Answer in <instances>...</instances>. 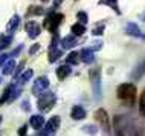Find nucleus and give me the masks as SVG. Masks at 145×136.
<instances>
[{"label":"nucleus","instance_id":"72a5a7b5","mask_svg":"<svg viewBox=\"0 0 145 136\" xmlns=\"http://www.w3.org/2000/svg\"><path fill=\"white\" fill-rule=\"evenodd\" d=\"M61 2H63V0H55V2H54V6H58Z\"/></svg>","mask_w":145,"mask_h":136},{"label":"nucleus","instance_id":"5701e85b","mask_svg":"<svg viewBox=\"0 0 145 136\" xmlns=\"http://www.w3.org/2000/svg\"><path fill=\"white\" fill-rule=\"evenodd\" d=\"M78 58H80V54L78 52H72L67 55V63L69 64H76L78 63Z\"/></svg>","mask_w":145,"mask_h":136},{"label":"nucleus","instance_id":"a878e982","mask_svg":"<svg viewBox=\"0 0 145 136\" xmlns=\"http://www.w3.org/2000/svg\"><path fill=\"white\" fill-rule=\"evenodd\" d=\"M29 11H31L29 14H35V15H40V14H43V8H38V6H32Z\"/></svg>","mask_w":145,"mask_h":136},{"label":"nucleus","instance_id":"cd10ccee","mask_svg":"<svg viewBox=\"0 0 145 136\" xmlns=\"http://www.w3.org/2000/svg\"><path fill=\"white\" fill-rule=\"evenodd\" d=\"M83 130H84V131H90V135L96 133V127H93V126H87V127H84Z\"/></svg>","mask_w":145,"mask_h":136},{"label":"nucleus","instance_id":"2eb2a0df","mask_svg":"<svg viewBox=\"0 0 145 136\" xmlns=\"http://www.w3.org/2000/svg\"><path fill=\"white\" fill-rule=\"evenodd\" d=\"M125 32L131 37H139L140 35V31H139L138 26H136V23H128L127 28H125Z\"/></svg>","mask_w":145,"mask_h":136},{"label":"nucleus","instance_id":"20e7f679","mask_svg":"<svg viewBox=\"0 0 145 136\" xmlns=\"http://www.w3.org/2000/svg\"><path fill=\"white\" fill-rule=\"evenodd\" d=\"M95 119L98 122H99V126L104 129V131H110V118H108L107 112L104 110V109H98L95 112Z\"/></svg>","mask_w":145,"mask_h":136},{"label":"nucleus","instance_id":"c9c22d12","mask_svg":"<svg viewBox=\"0 0 145 136\" xmlns=\"http://www.w3.org/2000/svg\"><path fill=\"white\" fill-rule=\"evenodd\" d=\"M43 2H48V0H43Z\"/></svg>","mask_w":145,"mask_h":136},{"label":"nucleus","instance_id":"9d476101","mask_svg":"<svg viewBox=\"0 0 145 136\" xmlns=\"http://www.w3.org/2000/svg\"><path fill=\"white\" fill-rule=\"evenodd\" d=\"M31 126H32L35 130L43 129V126H44V118H43L41 115H34L32 118H31Z\"/></svg>","mask_w":145,"mask_h":136},{"label":"nucleus","instance_id":"aec40b11","mask_svg":"<svg viewBox=\"0 0 145 136\" xmlns=\"http://www.w3.org/2000/svg\"><path fill=\"white\" fill-rule=\"evenodd\" d=\"M11 40H12V37H11V35H2V37H0V50L8 48L9 43H11Z\"/></svg>","mask_w":145,"mask_h":136},{"label":"nucleus","instance_id":"6e6552de","mask_svg":"<svg viewBox=\"0 0 145 136\" xmlns=\"http://www.w3.org/2000/svg\"><path fill=\"white\" fill-rule=\"evenodd\" d=\"M26 32H28V35L31 38H37L38 35H40V32H41V28H40L38 23L28 22V23H26Z\"/></svg>","mask_w":145,"mask_h":136},{"label":"nucleus","instance_id":"4be33fe9","mask_svg":"<svg viewBox=\"0 0 145 136\" xmlns=\"http://www.w3.org/2000/svg\"><path fill=\"white\" fill-rule=\"evenodd\" d=\"M139 113L142 116H145V89L140 93V98H139Z\"/></svg>","mask_w":145,"mask_h":136},{"label":"nucleus","instance_id":"f704fd0d","mask_svg":"<svg viewBox=\"0 0 145 136\" xmlns=\"http://www.w3.org/2000/svg\"><path fill=\"white\" fill-rule=\"evenodd\" d=\"M142 20H145V14H144V15H142Z\"/></svg>","mask_w":145,"mask_h":136},{"label":"nucleus","instance_id":"bb28decb","mask_svg":"<svg viewBox=\"0 0 145 136\" xmlns=\"http://www.w3.org/2000/svg\"><path fill=\"white\" fill-rule=\"evenodd\" d=\"M38 50H40V44H37V43H35V44H32V46H31V49H29V54H31V55H34V54H37Z\"/></svg>","mask_w":145,"mask_h":136},{"label":"nucleus","instance_id":"0eeeda50","mask_svg":"<svg viewBox=\"0 0 145 136\" xmlns=\"http://www.w3.org/2000/svg\"><path fill=\"white\" fill-rule=\"evenodd\" d=\"M113 127H115V135L116 136H125V118L121 115L115 116L113 119Z\"/></svg>","mask_w":145,"mask_h":136},{"label":"nucleus","instance_id":"4468645a","mask_svg":"<svg viewBox=\"0 0 145 136\" xmlns=\"http://www.w3.org/2000/svg\"><path fill=\"white\" fill-rule=\"evenodd\" d=\"M18 23H20V15H17V14H15L14 17L9 20V23H8V26H6V29H8V34H12L14 31L17 29Z\"/></svg>","mask_w":145,"mask_h":136},{"label":"nucleus","instance_id":"ddd939ff","mask_svg":"<svg viewBox=\"0 0 145 136\" xmlns=\"http://www.w3.org/2000/svg\"><path fill=\"white\" fill-rule=\"evenodd\" d=\"M80 57H81V60H83L84 63H92V61L95 60V57H93V50H90L89 48L81 50V52H80Z\"/></svg>","mask_w":145,"mask_h":136},{"label":"nucleus","instance_id":"9b49d317","mask_svg":"<svg viewBox=\"0 0 145 136\" xmlns=\"http://www.w3.org/2000/svg\"><path fill=\"white\" fill-rule=\"evenodd\" d=\"M70 66L69 64H64V66H60V67L57 69V76L60 80H64V78H67V76L70 75Z\"/></svg>","mask_w":145,"mask_h":136},{"label":"nucleus","instance_id":"c756f323","mask_svg":"<svg viewBox=\"0 0 145 136\" xmlns=\"http://www.w3.org/2000/svg\"><path fill=\"white\" fill-rule=\"evenodd\" d=\"M26 131H28V126H23L22 129H18V136H26Z\"/></svg>","mask_w":145,"mask_h":136},{"label":"nucleus","instance_id":"2f4dec72","mask_svg":"<svg viewBox=\"0 0 145 136\" xmlns=\"http://www.w3.org/2000/svg\"><path fill=\"white\" fill-rule=\"evenodd\" d=\"M6 60H8V55H6V54H2V55H0V67L6 63Z\"/></svg>","mask_w":145,"mask_h":136},{"label":"nucleus","instance_id":"39448f33","mask_svg":"<svg viewBox=\"0 0 145 136\" xmlns=\"http://www.w3.org/2000/svg\"><path fill=\"white\" fill-rule=\"evenodd\" d=\"M43 127H44V130L40 133V136H52L57 131L58 127H60V118H58V116H54V118H50L48 121V124L43 126Z\"/></svg>","mask_w":145,"mask_h":136},{"label":"nucleus","instance_id":"7ed1b4c3","mask_svg":"<svg viewBox=\"0 0 145 136\" xmlns=\"http://www.w3.org/2000/svg\"><path fill=\"white\" fill-rule=\"evenodd\" d=\"M64 20V17H63L61 14H50L48 18L44 20V28L48 31H52V32H55L57 28L60 26V23Z\"/></svg>","mask_w":145,"mask_h":136},{"label":"nucleus","instance_id":"393cba45","mask_svg":"<svg viewBox=\"0 0 145 136\" xmlns=\"http://www.w3.org/2000/svg\"><path fill=\"white\" fill-rule=\"evenodd\" d=\"M103 3H107L108 6H113V9L119 14V8H118V5H116V0H103Z\"/></svg>","mask_w":145,"mask_h":136},{"label":"nucleus","instance_id":"423d86ee","mask_svg":"<svg viewBox=\"0 0 145 136\" xmlns=\"http://www.w3.org/2000/svg\"><path fill=\"white\" fill-rule=\"evenodd\" d=\"M48 87H49V80L46 76H40V78L35 80V83L32 86V93L34 95H41Z\"/></svg>","mask_w":145,"mask_h":136},{"label":"nucleus","instance_id":"412c9836","mask_svg":"<svg viewBox=\"0 0 145 136\" xmlns=\"http://www.w3.org/2000/svg\"><path fill=\"white\" fill-rule=\"evenodd\" d=\"M72 32L75 34V35H83L86 32V28L84 25H80V23H75V25L72 26Z\"/></svg>","mask_w":145,"mask_h":136},{"label":"nucleus","instance_id":"f8f14e48","mask_svg":"<svg viewBox=\"0 0 145 136\" xmlns=\"http://www.w3.org/2000/svg\"><path fill=\"white\" fill-rule=\"evenodd\" d=\"M70 116H72L73 119H84L86 118V110L80 106H75L72 109V112H70Z\"/></svg>","mask_w":145,"mask_h":136},{"label":"nucleus","instance_id":"6ab92c4d","mask_svg":"<svg viewBox=\"0 0 145 136\" xmlns=\"http://www.w3.org/2000/svg\"><path fill=\"white\" fill-rule=\"evenodd\" d=\"M31 76H32V69H28V71H25L20 76H18V83H20V84H25L26 81L31 80Z\"/></svg>","mask_w":145,"mask_h":136},{"label":"nucleus","instance_id":"f03ea898","mask_svg":"<svg viewBox=\"0 0 145 136\" xmlns=\"http://www.w3.org/2000/svg\"><path fill=\"white\" fill-rule=\"evenodd\" d=\"M55 104V95L54 93H43V95L38 98L37 106L41 112H48L50 110V107Z\"/></svg>","mask_w":145,"mask_h":136},{"label":"nucleus","instance_id":"f3484780","mask_svg":"<svg viewBox=\"0 0 145 136\" xmlns=\"http://www.w3.org/2000/svg\"><path fill=\"white\" fill-rule=\"evenodd\" d=\"M61 54H63V49H50L49 50V61H50V63L57 61L58 58L61 57Z\"/></svg>","mask_w":145,"mask_h":136},{"label":"nucleus","instance_id":"dca6fc26","mask_svg":"<svg viewBox=\"0 0 145 136\" xmlns=\"http://www.w3.org/2000/svg\"><path fill=\"white\" fill-rule=\"evenodd\" d=\"M15 69V61L14 60H8L5 64H3V73L5 75H9V73H12Z\"/></svg>","mask_w":145,"mask_h":136},{"label":"nucleus","instance_id":"7c9ffc66","mask_svg":"<svg viewBox=\"0 0 145 136\" xmlns=\"http://www.w3.org/2000/svg\"><path fill=\"white\" fill-rule=\"evenodd\" d=\"M23 66H25V63H20V66H17V71H15V78H18V76H20Z\"/></svg>","mask_w":145,"mask_h":136},{"label":"nucleus","instance_id":"b1692460","mask_svg":"<svg viewBox=\"0 0 145 136\" xmlns=\"http://www.w3.org/2000/svg\"><path fill=\"white\" fill-rule=\"evenodd\" d=\"M78 20H80V25H86V23L89 22V17H87V14L86 12H83V11H81V12H78Z\"/></svg>","mask_w":145,"mask_h":136},{"label":"nucleus","instance_id":"f257e3e1","mask_svg":"<svg viewBox=\"0 0 145 136\" xmlns=\"http://www.w3.org/2000/svg\"><path fill=\"white\" fill-rule=\"evenodd\" d=\"M118 98L127 106H133L136 101V86L131 83H124L118 87Z\"/></svg>","mask_w":145,"mask_h":136},{"label":"nucleus","instance_id":"c85d7f7f","mask_svg":"<svg viewBox=\"0 0 145 136\" xmlns=\"http://www.w3.org/2000/svg\"><path fill=\"white\" fill-rule=\"evenodd\" d=\"M104 31V25H101V28H95L93 29V35H101Z\"/></svg>","mask_w":145,"mask_h":136},{"label":"nucleus","instance_id":"473e14b6","mask_svg":"<svg viewBox=\"0 0 145 136\" xmlns=\"http://www.w3.org/2000/svg\"><path fill=\"white\" fill-rule=\"evenodd\" d=\"M135 136H144V129H139L138 131H135Z\"/></svg>","mask_w":145,"mask_h":136},{"label":"nucleus","instance_id":"1a4fd4ad","mask_svg":"<svg viewBox=\"0 0 145 136\" xmlns=\"http://www.w3.org/2000/svg\"><path fill=\"white\" fill-rule=\"evenodd\" d=\"M75 44H76V37L75 35H67L61 40V49L75 48Z\"/></svg>","mask_w":145,"mask_h":136},{"label":"nucleus","instance_id":"a211bd4d","mask_svg":"<svg viewBox=\"0 0 145 136\" xmlns=\"http://www.w3.org/2000/svg\"><path fill=\"white\" fill-rule=\"evenodd\" d=\"M14 86H15V84H11L9 87H6V89H5V92H3L2 98H0V106H2V104H5L6 101L9 99V96H11V92H12V89H14Z\"/></svg>","mask_w":145,"mask_h":136}]
</instances>
